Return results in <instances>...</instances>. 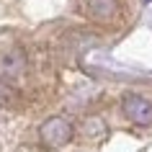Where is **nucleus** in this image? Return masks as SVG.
Instances as JSON below:
<instances>
[{
    "label": "nucleus",
    "mask_w": 152,
    "mask_h": 152,
    "mask_svg": "<svg viewBox=\"0 0 152 152\" xmlns=\"http://www.w3.org/2000/svg\"><path fill=\"white\" fill-rule=\"evenodd\" d=\"M80 137L88 139V142H101L108 137V124H106L101 116H88V119L80 124Z\"/></svg>",
    "instance_id": "39448f33"
},
{
    "label": "nucleus",
    "mask_w": 152,
    "mask_h": 152,
    "mask_svg": "<svg viewBox=\"0 0 152 152\" xmlns=\"http://www.w3.org/2000/svg\"><path fill=\"white\" fill-rule=\"evenodd\" d=\"M121 111L137 126H150L152 124V101H147L144 96H137V93L124 96L121 98Z\"/></svg>",
    "instance_id": "f03ea898"
},
{
    "label": "nucleus",
    "mask_w": 152,
    "mask_h": 152,
    "mask_svg": "<svg viewBox=\"0 0 152 152\" xmlns=\"http://www.w3.org/2000/svg\"><path fill=\"white\" fill-rule=\"evenodd\" d=\"M26 70H28V59L21 49H8V52H3L0 54V77L3 80H18V77H23Z\"/></svg>",
    "instance_id": "7ed1b4c3"
},
{
    "label": "nucleus",
    "mask_w": 152,
    "mask_h": 152,
    "mask_svg": "<svg viewBox=\"0 0 152 152\" xmlns=\"http://www.w3.org/2000/svg\"><path fill=\"white\" fill-rule=\"evenodd\" d=\"M85 16L96 23H111L119 16V0H85Z\"/></svg>",
    "instance_id": "20e7f679"
},
{
    "label": "nucleus",
    "mask_w": 152,
    "mask_h": 152,
    "mask_svg": "<svg viewBox=\"0 0 152 152\" xmlns=\"http://www.w3.org/2000/svg\"><path fill=\"white\" fill-rule=\"evenodd\" d=\"M72 137H75V126L64 116H52L39 126V139L49 150H59L64 144H70Z\"/></svg>",
    "instance_id": "f257e3e1"
},
{
    "label": "nucleus",
    "mask_w": 152,
    "mask_h": 152,
    "mask_svg": "<svg viewBox=\"0 0 152 152\" xmlns=\"http://www.w3.org/2000/svg\"><path fill=\"white\" fill-rule=\"evenodd\" d=\"M18 101H21V96H18V90L13 88V83L3 80L0 77V106H18Z\"/></svg>",
    "instance_id": "423d86ee"
}]
</instances>
